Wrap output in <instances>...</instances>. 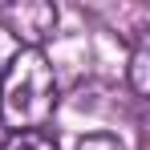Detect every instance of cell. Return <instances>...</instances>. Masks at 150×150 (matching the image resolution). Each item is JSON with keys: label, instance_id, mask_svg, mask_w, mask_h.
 Wrapping results in <instances>:
<instances>
[{"label": "cell", "instance_id": "1", "mask_svg": "<svg viewBox=\"0 0 150 150\" xmlns=\"http://www.w3.org/2000/svg\"><path fill=\"white\" fill-rule=\"evenodd\" d=\"M57 73L45 49H21L0 73V126L8 134L45 130L57 114Z\"/></svg>", "mask_w": 150, "mask_h": 150}, {"label": "cell", "instance_id": "2", "mask_svg": "<svg viewBox=\"0 0 150 150\" xmlns=\"http://www.w3.org/2000/svg\"><path fill=\"white\" fill-rule=\"evenodd\" d=\"M57 21H61V12L49 0H8V4H0V25L21 49H41L45 41H53Z\"/></svg>", "mask_w": 150, "mask_h": 150}, {"label": "cell", "instance_id": "3", "mask_svg": "<svg viewBox=\"0 0 150 150\" xmlns=\"http://www.w3.org/2000/svg\"><path fill=\"white\" fill-rule=\"evenodd\" d=\"M126 81H130V93L134 98H146L150 93V37L142 33L130 49V65H126Z\"/></svg>", "mask_w": 150, "mask_h": 150}, {"label": "cell", "instance_id": "4", "mask_svg": "<svg viewBox=\"0 0 150 150\" xmlns=\"http://www.w3.org/2000/svg\"><path fill=\"white\" fill-rule=\"evenodd\" d=\"M0 150H61V146L49 130H21V134H8Z\"/></svg>", "mask_w": 150, "mask_h": 150}, {"label": "cell", "instance_id": "5", "mask_svg": "<svg viewBox=\"0 0 150 150\" xmlns=\"http://www.w3.org/2000/svg\"><path fill=\"white\" fill-rule=\"evenodd\" d=\"M73 150H126L114 134H85V138H77Z\"/></svg>", "mask_w": 150, "mask_h": 150}]
</instances>
